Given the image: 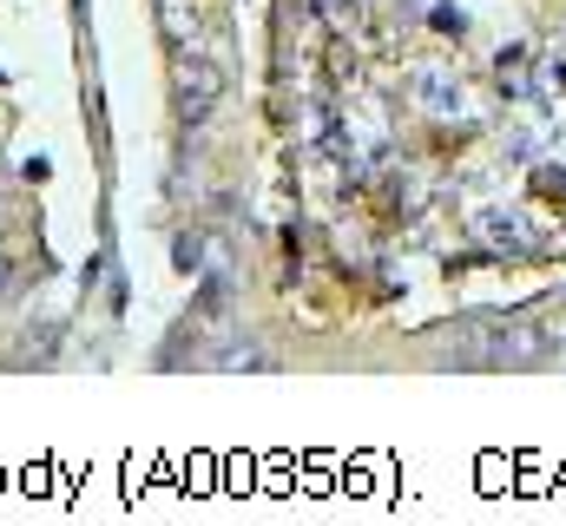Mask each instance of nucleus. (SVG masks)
I'll return each instance as SVG.
<instances>
[{
	"mask_svg": "<svg viewBox=\"0 0 566 526\" xmlns=\"http://www.w3.org/2000/svg\"><path fill=\"white\" fill-rule=\"evenodd\" d=\"M158 33L171 46H198V0H158Z\"/></svg>",
	"mask_w": 566,
	"mask_h": 526,
	"instance_id": "nucleus-2",
	"label": "nucleus"
},
{
	"mask_svg": "<svg viewBox=\"0 0 566 526\" xmlns=\"http://www.w3.org/2000/svg\"><path fill=\"white\" fill-rule=\"evenodd\" d=\"M7 283H13V257H7V251H0V290H7Z\"/></svg>",
	"mask_w": 566,
	"mask_h": 526,
	"instance_id": "nucleus-3",
	"label": "nucleus"
},
{
	"mask_svg": "<svg viewBox=\"0 0 566 526\" xmlns=\"http://www.w3.org/2000/svg\"><path fill=\"white\" fill-rule=\"evenodd\" d=\"M171 80H178V113H185V119H205V113L218 106V93H224V73H218L198 46H178Z\"/></svg>",
	"mask_w": 566,
	"mask_h": 526,
	"instance_id": "nucleus-1",
	"label": "nucleus"
}]
</instances>
